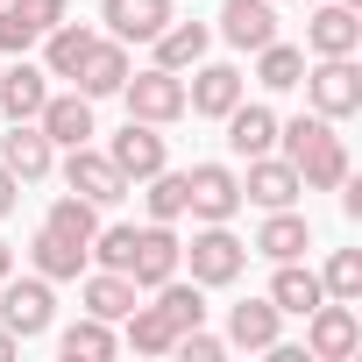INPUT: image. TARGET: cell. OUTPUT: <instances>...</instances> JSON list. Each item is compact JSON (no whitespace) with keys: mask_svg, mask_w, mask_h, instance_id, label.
<instances>
[{"mask_svg":"<svg viewBox=\"0 0 362 362\" xmlns=\"http://www.w3.org/2000/svg\"><path fill=\"white\" fill-rule=\"evenodd\" d=\"M277 142L291 156V170L305 177V192H334L341 177H348V149L334 135L327 114H298V121H277Z\"/></svg>","mask_w":362,"mask_h":362,"instance_id":"obj_1","label":"cell"},{"mask_svg":"<svg viewBox=\"0 0 362 362\" xmlns=\"http://www.w3.org/2000/svg\"><path fill=\"white\" fill-rule=\"evenodd\" d=\"M50 313H57V298H50V277H0V327H8L15 341H36V334H50Z\"/></svg>","mask_w":362,"mask_h":362,"instance_id":"obj_2","label":"cell"},{"mask_svg":"<svg viewBox=\"0 0 362 362\" xmlns=\"http://www.w3.org/2000/svg\"><path fill=\"white\" fill-rule=\"evenodd\" d=\"M121 100H128V121L163 128V121L185 114V78L163 71V64H149V71H128V78H121Z\"/></svg>","mask_w":362,"mask_h":362,"instance_id":"obj_3","label":"cell"},{"mask_svg":"<svg viewBox=\"0 0 362 362\" xmlns=\"http://www.w3.org/2000/svg\"><path fill=\"white\" fill-rule=\"evenodd\" d=\"M305 100H313V114H327V121H348V114H362V71H355V57H320L305 78Z\"/></svg>","mask_w":362,"mask_h":362,"instance_id":"obj_4","label":"cell"},{"mask_svg":"<svg viewBox=\"0 0 362 362\" xmlns=\"http://www.w3.org/2000/svg\"><path fill=\"white\" fill-rule=\"evenodd\" d=\"M355 348H362L355 305H348V298H320V305L305 313V355H313V362H348Z\"/></svg>","mask_w":362,"mask_h":362,"instance_id":"obj_5","label":"cell"},{"mask_svg":"<svg viewBox=\"0 0 362 362\" xmlns=\"http://www.w3.org/2000/svg\"><path fill=\"white\" fill-rule=\"evenodd\" d=\"M177 263H185V249H177L170 221L135 228V249H128V284H135V291H156L163 277H177Z\"/></svg>","mask_w":362,"mask_h":362,"instance_id":"obj_6","label":"cell"},{"mask_svg":"<svg viewBox=\"0 0 362 362\" xmlns=\"http://www.w3.org/2000/svg\"><path fill=\"white\" fill-rule=\"evenodd\" d=\"M64 185L78 199H93V206H121L128 199V177L114 170V156L107 149H86V142H71V156H64Z\"/></svg>","mask_w":362,"mask_h":362,"instance_id":"obj_7","label":"cell"},{"mask_svg":"<svg viewBox=\"0 0 362 362\" xmlns=\"http://www.w3.org/2000/svg\"><path fill=\"white\" fill-rule=\"evenodd\" d=\"M185 214L199 221H235L242 214V177L228 163H192L185 170Z\"/></svg>","mask_w":362,"mask_h":362,"instance_id":"obj_8","label":"cell"},{"mask_svg":"<svg viewBox=\"0 0 362 362\" xmlns=\"http://www.w3.org/2000/svg\"><path fill=\"white\" fill-rule=\"evenodd\" d=\"M192 284H235L242 277V263H249V249L228 235V221H206L199 235H192Z\"/></svg>","mask_w":362,"mask_h":362,"instance_id":"obj_9","label":"cell"},{"mask_svg":"<svg viewBox=\"0 0 362 362\" xmlns=\"http://www.w3.org/2000/svg\"><path fill=\"white\" fill-rule=\"evenodd\" d=\"M305 43H313V57H355L362 50V15L341 8V0H320L313 22H305Z\"/></svg>","mask_w":362,"mask_h":362,"instance_id":"obj_10","label":"cell"},{"mask_svg":"<svg viewBox=\"0 0 362 362\" xmlns=\"http://www.w3.org/2000/svg\"><path fill=\"white\" fill-rule=\"evenodd\" d=\"M0 163H8L22 185H36V177H50V163H57V142L36 121H15L8 135H0Z\"/></svg>","mask_w":362,"mask_h":362,"instance_id":"obj_11","label":"cell"},{"mask_svg":"<svg viewBox=\"0 0 362 362\" xmlns=\"http://www.w3.org/2000/svg\"><path fill=\"white\" fill-rule=\"evenodd\" d=\"M305 192V177L291 170V156H249V177H242V199H256L263 214L270 206H291Z\"/></svg>","mask_w":362,"mask_h":362,"instance_id":"obj_12","label":"cell"},{"mask_svg":"<svg viewBox=\"0 0 362 362\" xmlns=\"http://www.w3.org/2000/svg\"><path fill=\"white\" fill-rule=\"evenodd\" d=\"M228 107H242V71H235V64H199V71H192V86H185V114L221 121Z\"/></svg>","mask_w":362,"mask_h":362,"instance_id":"obj_13","label":"cell"},{"mask_svg":"<svg viewBox=\"0 0 362 362\" xmlns=\"http://www.w3.org/2000/svg\"><path fill=\"white\" fill-rule=\"evenodd\" d=\"M107 156H114V170L128 177V185H135V177H149V170H163V135L149 128V121H128L114 142H107Z\"/></svg>","mask_w":362,"mask_h":362,"instance_id":"obj_14","label":"cell"},{"mask_svg":"<svg viewBox=\"0 0 362 362\" xmlns=\"http://www.w3.org/2000/svg\"><path fill=\"white\" fill-rule=\"evenodd\" d=\"M43 100H50V71H43V64L22 57L15 71H0V114H8V121H36Z\"/></svg>","mask_w":362,"mask_h":362,"instance_id":"obj_15","label":"cell"},{"mask_svg":"<svg viewBox=\"0 0 362 362\" xmlns=\"http://www.w3.org/2000/svg\"><path fill=\"white\" fill-rule=\"evenodd\" d=\"M121 78H128V43H114V36H100L93 50H86V64H78V93L86 100H107V93H121Z\"/></svg>","mask_w":362,"mask_h":362,"instance_id":"obj_16","label":"cell"},{"mask_svg":"<svg viewBox=\"0 0 362 362\" xmlns=\"http://www.w3.org/2000/svg\"><path fill=\"white\" fill-rule=\"evenodd\" d=\"M36 128H43L50 142H64V149H71V142H86V135H93V100H86V93H50V100H43V114H36Z\"/></svg>","mask_w":362,"mask_h":362,"instance_id":"obj_17","label":"cell"},{"mask_svg":"<svg viewBox=\"0 0 362 362\" xmlns=\"http://www.w3.org/2000/svg\"><path fill=\"white\" fill-rule=\"evenodd\" d=\"M221 36H228L235 50H263V43L277 36L270 0H228V8H221Z\"/></svg>","mask_w":362,"mask_h":362,"instance_id":"obj_18","label":"cell"},{"mask_svg":"<svg viewBox=\"0 0 362 362\" xmlns=\"http://www.w3.org/2000/svg\"><path fill=\"white\" fill-rule=\"evenodd\" d=\"M93 43H100V36H93L86 22H57V29H43V71H50V78H78V64H86Z\"/></svg>","mask_w":362,"mask_h":362,"instance_id":"obj_19","label":"cell"},{"mask_svg":"<svg viewBox=\"0 0 362 362\" xmlns=\"http://www.w3.org/2000/svg\"><path fill=\"white\" fill-rule=\"evenodd\" d=\"M221 121H228V149L235 156H270L277 149V114L270 107H228Z\"/></svg>","mask_w":362,"mask_h":362,"instance_id":"obj_20","label":"cell"},{"mask_svg":"<svg viewBox=\"0 0 362 362\" xmlns=\"http://www.w3.org/2000/svg\"><path fill=\"white\" fill-rule=\"evenodd\" d=\"M170 22V0H107V29L114 43H149Z\"/></svg>","mask_w":362,"mask_h":362,"instance_id":"obj_21","label":"cell"},{"mask_svg":"<svg viewBox=\"0 0 362 362\" xmlns=\"http://www.w3.org/2000/svg\"><path fill=\"white\" fill-rule=\"evenodd\" d=\"M149 43H156V64H163V71H192L214 36H206V22H163Z\"/></svg>","mask_w":362,"mask_h":362,"instance_id":"obj_22","label":"cell"},{"mask_svg":"<svg viewBox=\"0 0 362 362\" xmlns=\"http://www.w3.org/2000/svg\"><path fill=\"white\" fill-rule=\"evenodd\" d=\"M305 214H291V206H270V221H263V235H256V249L270 256V263H298L305 256Z\"/></svg>","mask_w":362,"mask_h":362,"instance_id":"obj_23","label":"cell"},{"mask_svg":"<svg viewBox=\"0 0 362 362\" xmlns=\"http://www.w3.org/2000/svg\"><path fill=\"white\" fill-rule=\"evenodd\" d=\"M29 263H36V277H50V284H71V277H78V270H86V249H78V242H64V235H50V228H43V235H36V242H29Z\"/></svg>","mask_w":362,"mask_h":362,"instance_id":"obj_24","label":"cell"},{"mask_svg":"<svg viewBox=\"0 0 362 362\" xmlns=\"http://www.w3.org/2000/svg\"><path fill=\"white\" fill-rule=\"evenodd\" d=\"M277 320H284V313H277L270 298L235 305V313H228V348H270V341H277Z\"/></svg>","mask_w":362,"mask_h":362,"instance_id":"obj_25","label":"cell"},{"mask_svg":"<svg viewBox=\"0 0 362 362\" xmlns=\"http://www.w3.org/2000/svg\"><path fill=\"white\" fill-rule=\"evenodd\" d=\"M128 348L135 355H170L177 348V320L163 305H128Z\"/></svg>","mask_w":362,"mask_h":362,"instance_id":"obj_26","label":"cell"},{"mask_svg":"<svg viewBox=\"0 0 362 362\" xmlns=\"http://www.w3.org/2000/svg\"><path fill=\"white\" fill-rule=\"evenodd\" d=\"M57 348H64V362H107L114 355V320H71L64 334H57Z\"/></svg>","mask_w":362,"mask_h":362,"instance_id":"obj_27","label":"cell"},{"mask_svg":"<svg viewBox=\"0 0 362 362\" xmlns=\"http://www.w3.org/2000/svg\"><path fill=\"white\" fill-rule=\"evenodd\" d=\"M50 235H64V242H78V249H93V235H100V206L93 199H78V192H64L57 206H50V221H43Z\"/></svg>","mask_w":362,"mask_h":362,"instance_id":"obj_28","label":"cell"},{"mask_svg":"<svg viewBox=\"0 0 362 362\" xmlns=\"http://www.w3.org/2000/svg\"><path fill=\"white\" fill-rule=\"evenodd\" d=\"M128 305H135V284L121 270H93L86 277V313L93 320H128Z\"/></svg>","mask_w":362,"mask_h":362,"instance_id":"obj_29","label":"cell"},{"mask_svg":"<svg viewBox=\"0 0 362 362\" xmlns=\"http://www.w3.org/2000/svg\"><path fill=\"white\" fill-rule=\"evenodd\" d=\"M327 291H320V277L313 270H298V263H277V277H270V305L277 313H313Z\"/></svg>","mask_w":362,"mask_h":362,"instance_id":"obj_30","label":"cell"},{"mask_svg":"<svg viewBox=\"0 0 362 362\" xmlns=\"http://www.w3.org/2000/svg\"><path fill=\"white\" fill-rule=\"evenodd\" d=\"M256 57H263V64H256V78H263L270 93H291V86L305 78V50H291V43H277V36H270Z\"/></svg>","mask_w":362,"mask_h":362,"instance_id":"obj_31","label":"cell"},{"mask_svg":"<svg viewBox=\"0 0 362 362\" xmlns=\"http://www.w3.org/2000/svg\"><path fill=\"white\" fill-rule=\"evenodd\" d=\"M320 291L355 305V298H362V249H334V263L320 270Z\"/></svg>","mask_w":362,"mask_h":362,"instance_id":"obj_32","label":"cell"},{"mask_svg":"<svg viewBox=\"0 0 362 362\" xmlns=\"http://www.w3.org/2000/svg\"><path fill=\"white\" fill-rule=\"evenodd\" d=\"M156 305L177 320V334L206 320V298H199V284H177V277H163V284H156Z\"/></svg>","mask_w":362,"mask_h":362,"instance_id":"obj_33","label":"cell"},{"mask_svg":"<svg viewBox=\"0 0 362 362\" xmlns=\"http://www.w3.org/2000/svg\"><path fill=\"white\" fill-rule=\"evenodd\" d=\"M149 221H177L185 214V170H149Z\"/></svg>","mask_w":362,"mask_h":362,"instance_id":"obj_34","label":"cell"},{"mask_svg":"<svg viewBox=\"0 0 362 362\" xmlns=\"http://www.w3.org/2000/svg\"><path fill=\"white\" fill-rule=\"evenodd\" d=\"M29 43H36V29H29L15 8H8V0H0V57H22Z\"/></svg>","mask_w":362,"mask_h":362,"instance_id":"obj_35","label":"cell"},{"mask_svg":"<svg viewBox=\"0 0 362 362\" xmlns=\"http://www.w3.org/2000/svg\"><path fill=\"white\" fill-rule=\"evenodd\" d=\"M170 355H185V362H221V355H228V341H214V334L185 327V334H177V348H170Z\"/></svg>","mask_w":362,"mask_h":362,"instance_id":"obj_36","label":"cell"},{"mask_svg":"<svg viewBox=\"0 0 362 362\" xmlns=\"http://www.w3.org/2000/svg\"><path fill=\"white\" fill-rule=\"evenodd\" d=\"M8 8H15V15H22V22H29V29H36V36H43V29H57V22H64V0H8Z\"/></svg>","mask_w":362,"mask_h":362,"instance_id":"obj_37","label":"cell"},{"mask_svg":"<svg viewBox=\"0 0 362 362\" xmlns=\"http://www.w3.org/2000/svg\"><path fill=\"white\" fill-rule=\"evenodd\" d=\"M15 199H22V177H15L8 163H0V221H8V214H15Z\"/></svg>","mask_w":362,"mask_h":362,"instance_id":"obj_38","label":"cell"},{"mask_svg":"<svg viewBox=\"0 0 362 362\" xmlns=\"http://www.w3.org/2000/svg\"><path fill=\"white\" fill-rule=\"evenodd\" d=\"M8 270H15V249H8V242H0V277H8Z\"/></svg>","mask_w":362,"mask_h":362,"instance_id":"obj_39","label":"cell"},{"mask_svg":"<svg viewBox=\"0 0 362 362\" xmlns=\"http://www.w3.org/2000/svg\"><path fill=\"white\" fill-rule=\"evenodd\" d=\"M15 348H22V341H15V334H8V327H0V355H15Z\"/></svg>","mask_w":362,"mask_h":362,"instance_id":"obj_40","label":"cell"},{"mask_svg":"<svg viewBox=\"0 0 362 362\" xmlns=\"http://www.w3.org/2000/svg\"><path fill=\"white\" fill-rule=\"evenodd\" d=\"M305 8H320V0H305Z\"/></svg>","mask_w":362,"mask_h":362,"instance_id":"obj_41","label":"cell"}]
</instances>
